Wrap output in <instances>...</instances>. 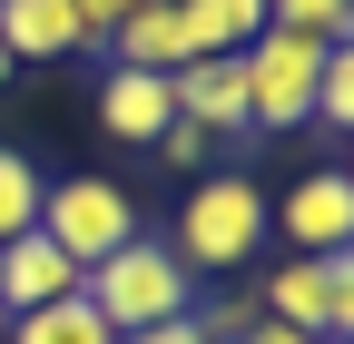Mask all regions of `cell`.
<instances>
[{
    "label": "cell",
    "mask_w": 354,
    "mask_h": 344,
    "mask_svg": "<svg viewBox=\"0 0 354 344\" xmlns=\"http://www.w3.org/2000/svg\"><path fill=\"white\" fill-rule=\"evenodd\" d=\"M39 187H50V178H39V167H30L10 138H0V246L39 227Z\"/></svg>",
    "instance_id": "5bb4252c"
},
{
    "label": "cell",
    "mask_w": 354,
    "mask_h": 344,
    "mask_svg": "<svg viewBox=\"0 0 354 344\" xmlns=\"http://www.w3.org/2000/svg\"><path fill=\"white\" fill-rule=\"evenodd\" d=\"M69 10H79V30H88V50H99V39H109L128 10H148V0H69Z\"/></svg>",
    "instance_id": "ac0fdd59"
},
{
    "label": "cell",
    "mask_w": 354,
    "mask_h": 344,
    "mask_svg": "<svg viewBox=\"0 0 354 344\" xmlns=\"http://www.w3.org/2000/svg\"><path fill=\"white\" fill-rule=\"evenodd\" d=\"M266 20L305 39H354V0H266Z\"/></svg>",
    "instance_id": "2e32d148"
},
{
    "label": "cell",
    "mask_w": 354,
    "mask_h": 344,
    "mask_svg": "<svg viewBox=\"0 0 354 344\" xmlns=\"http://www.w3.org/2000/svg\"><path fill=\"white\" fill-rule=\"evenodd\" d=\"M167 118H177V99H167V79H158V69H109V79H99V128H109V138L158 148V138H167Z\"/></svg>",
    "instance_id": "9c48e42d"
},
{
    "label": "cell",
    "mask_w": 354,
    "mask_h": 344,
    "mask_svg": "<svg viewBox=\"0 0 354 344\" xmlns=\"http://www.w3.org/2000/svg\"><path fill=\"white\" fill-rule=\"evenodd\" d=\"M167 99H177L187 128H207V138H246V59L236 50L227 59H187L167 79Z\"/></svg>",
    "instance_id": "52a82bcc"
},
{
    "label": "cell",
    "mask_w": 354,
    "mask_h": 344,
    "mask_svg": "<svg viewBox=\"0 0 354 344\" xmlns=\"http://www.w3.org/2000/svg\"><path fill=\"white\" fill-rule=\"evenodd\" d=\"M266 236H286L295 256H354V178L344 167L295 178L286 207H266Z\"/></svg>",
    "instance_id": "8992f818"
},
{
    "label": "cell",
    "mask_w": 354,
    "mask_h": 344,
    "mask_svg": "<svg viewBox=\"0 0 354 344\" xmlns=\"http://www.w3.org/2000/svg\"><path fill=\"white\" fill-rule=\"evenodd\" d=\"M325 50H335V39H305V30H276V20H266L246 50H236L246 59V128H305V118H315Z\"/></svg>",
    "instance_id": "277c9868"
},
{
    "label": "cell",
    "mask_w": 354,
    "mask_h": 344,
    "mask_svg": "<svg viewBox=\"0 0 354 344\" xmlns=\"http://www.w3.org/2000/svg\"><path fill=\"white\" fill-rule=\"evenodd\" d=\"M0 50L10 59H69V50H88V30L69 0H0Z\"/></svg>",
    "instance_id": "8fae6325"
},
{
    "label": "cell",
    "mask_w": 354,
    "mask_h": 344,
    "mask_svg": "<svg viewBox=\"0 0 354 344\" xmlns=\"http://www.w3.org/2000/svg\"><path fill=\"white\" fill-rule=\"evenodd\" d=\"M158 157H167V178H207V157H216V138H207V128H187V118H167V138H158Z\"/></svg>",
    "instance_id": "e0dca14e"
},
{
    "label": "cell",
    "mask_w": 354,
    "mask_h": 344,
    "mask_svg": "<svg viewBox=\"0 0 354 344\" xmlns=\"http://www.w3.org/2000/svg\"><path fill=\"white\" fill-rule=\"evenodd\" d=\"M167 256L187 276H246L256 256H266V197L256 178H236V167H207V178L177 197V236Z\"/></svg>",
    "instance_id": "7a4b0ae2"
},
{
    "label": "cell",
    "mask_w": 354,
    "mask_h": 344,
    "mask_svg": "<svg viewBox=\"0 0 354 344\" xmlns=\"http://www.w3.org/2000/svg\"><path fill=\"white\" fill-rule=\"evenodd\" d=\"M10 69H20V59H10V50H0V89H10Z\"/></svg>",
    "instance_id": "44dd1931"
},
{
    "label": "cell",
    "mask_w": 354,
    "mask_h": 344,
    "mask_svg": "<svg viewBox=\"0 0 354 344\" xmlns=\"http://www.w3.org/2000/svg\"><path fill=\"white\" fill-rule=\"evenodd\" d=\"M305 128H325V138L354 128V39L325 50V69H315V118H305Z\"/></svg>",
    "instance_id": "9a60e30c"
},
{
    "label": "cell",
    "mask_w": 354,
    "mask_h": 344,
    "mask_svg": "<svg viewBox=\"0 0 354 344\" xmlns=\"http://www.w3.org/2000/svg\"><path fill=\"white\" fill-rule=\"evenodd\" d=\"M246 344H305V334H295V325H276V315H256V325H246Z\"/></svg>",
    "instance_id": "ffe728a7"
},
{
    "label": "cell",
    "mask_w": 354,
    "mask_h": 344,
    "mask_svg": "<svg viewBox=\"0 0 354 344\" xmlns=\"http://www.w3.org/2000/svg\"><path fill=\"white\" fill-rule=\"evenodd\" d=\"M109 69H158V79H177L187 69V30H177V0H148V10H128L109 39Z\"/></svg>",
    "instance_id": "30bf717a"
},
{
    "label": "cell",
    "mask_w": 354,
    "mask_h": 344,
    "mask_svg": "<svg viewBox=\"0 0 354 344\" xmlns=\"http://www.w3.org/2000/svg\"><path fill=\"white\" fill-rule=\"evenodd\" d=\"M118 344H207L197 315H177V325H148V334H118Z\"/></svg>",
    "instance_id": "d6986e66"
},
{
    "label": "cell",
    "mask_w": 354,
    "mask_h": 344,
    "mask_svg": "<svg viewBox=\"0 0 354 344\" xmlns=\"http://www.w3.org/2000/svg\"><path fill=\"white\" fill-rule=\"evenodd\" d=\"M39 236H50L69 266L88 276L109 246L138 236V207H128V187H118V178H59V187H39Z\"/></svg>",
    "instance_id": "5b68a950"
},
{
    "label": "cell",
    "mask_w": 354,
    "mask_h": 344,
    "mask_svg": "<svg viewBox=\"0 0 354 344\" xmlns=\"http://www.w3.org/2000/svg\"><path fill=\"white\" fill-rule=\"evenodd\" d=\"M256 315L295 325L305 344H354V256H286V266H266Z\"/></svg>",
    "instance_id": "3957f363"
},
{
    "label": "cell",
    "mask_w": 354,
    "mask_h": 344,
    "mask_svg": "<svg viewBox=\"0 0 354 344\" xmlns=\"http://www.w3.org/2000/svg\"><path fill=\"white\" fill-rule=\"evenodd\" d=\"M69 295H79V266L39 227L0 246V315H39V305H69Z\"/></svg>",
    "instance_id": "ba28073f"
},
{
    "label": "cell",
    "mask_w": 354,
    "mask_h": 344,
    "mask_svg": "<svg viewBox=\"0 0 354 344\" xmlns=\"http://www.w3.org/2000/svg\"><path fill=\"white\" fill-rule=\"evenodd\" d=\"M10 344H118L99 315H88V295L69 305H39V315H10Z\"/></svg>",
    "instance_id": "4fadbf2b"
},
{
    "label": "cell",
    "mask_w": 354,
    "mask_h": 344,
    "mask_svg": "<svg viewBox=\"0 0 354 344\" xmlns=\"http://www.w3.org/2000/svg\"><path fill=\"white\" fill-rule=\"evenodd\" d=\"M177 30H187V59H227L266 30V0H177Z\"/></svg>",
    "instance_id": "7c38bea8"
},
{
    "label": "cell",
    "mask_w": 354,
    "mask_h": 344,
    "mask_svg": "<svg viewBox=\"0 0 354 344\" xmlns=\"http://www.w3.org/2000/svg\"><path fill=\"white\" fill-rule=\"evenodd\" d=\"M79 295H88V315H99L109 334H148V325H177L197 305V276L167 256V236H128V246H109L99 266L79 276Z\"/></svg>",
    "instance_id": "6da1fadb"
}]
</instances>
